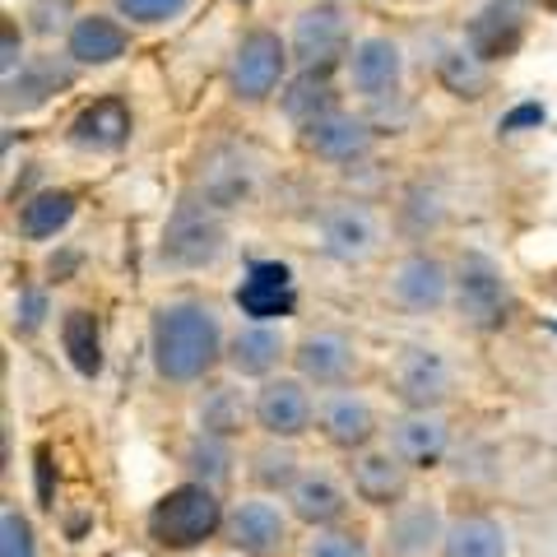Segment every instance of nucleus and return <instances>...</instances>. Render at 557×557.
<instances>
[{"mask_svg": "<svg viewBox=\"0 0 557 557\" xmlns=\"http://www.w3.org/2000/svg\"><path fill=\"white\" fill-rule=\"evenodd\" d=\"M182 469L186 479L209 483V487H228L233 483V469H237V446L233 437H219V432H190L186 446H182Z\"/></svg>", "mask_w": 557, "mask_h": 557, "instance_id": "nucleus-28", "label": "nucleus"}, {"mask_svg": "<svg viewBox=\"0 0 557 557\" xmlns=\"http://www.w3.org/2000/svg\"><path fill=\"white\" fill-rule=\"evenodd\" d=\"M61 354L65 362L75 368V376L84 381H98L102 376V325L94 311H84V307H70L65 317H61Z\"/></svg>", "mask_w": 557, "mask_h": 557, "instance_id": "nucleus-29", "label": "nucleus"}, {"mask_svg": "<svg viewBox=\"0 0 557 557\" xmlns=\"http://www.w3.org/2000/svg\"><path fill=\"white\" fill-rule=\"evenodd\" d=\"M344 75L348 89H354L362 102H386L399 94L405 84V47L391 33H368V38H354L344 57Z\"/></svg>", "mask_w": 557, "mask_h": 557, "instance_id": "nucleus-12", "label": "nucleus"}, {"mask_svg": "<svg viewBox=\"0 0 557 557\" xmlns=\"http://www.w3.org/2000/svg\"><path fill=\"white\" fill-rule=\"evenodd\" d=\"M446 525L437 497H405L381 525V557H442Z\"/></svg>", "mask_w": 557, "mask_h": 557, "instance_id": "nucleus-13", "label": "nucleus"}, {"mask_svg": "<svg viewBox=\"0 0 557 557\" xmlns=\"http://www.w3.org/2000/svg\"><path fill=\"white\" fill-rule=\"evenodd\" d=\"M348 14L335 5V0H317L293 14V28H288V51H293V65L298 70H330L339 57H348Z\"/></svg>", "mask_w": 557, "mask_h": 557, "instance_id": "nucleus-10", "label": "nucleus"}, {"mask_svg": "<svg viewBox=\"0 0 557 557\" xmlns=\"http://www.w3.org/2000/svg\"><path fill=\"white\" fill-rule=\"evenodd\" d=\"M442 557H511V534L493 516H456L446 525Z\"/></svg>", "mask_w": 557, "mask_h": 557, "instance_id": "nucleus-30", "label": "nucleus"}, {"mask_svg": "<svg viewBox=\"0 0 557 557\" xmlns=\"http://www.w3.org/2000/svg\"><path fill=\"white\" fill-rule=\"evenodd\" d=\"M247 423H256V399H247L242 381H214L205 386V395L196 399V428L200 432H219V437H242Z\"/></svg>", "mask_w": 557, "mask_h": 557, "instance_id": "nucleus-26", "label": "nucleus"}, {"mask_svg": "<svg viewBox=\"0 0 557 557\" xmlns=\"http://www.w3.org/2000/svg\"><path fill=\"white\" fill-rule=\"evenodd\" d=\"M51 317V298H47V288H20V298H14V335H38V330L47 325Z\"/></svg>", "mask_w": 557, "mask_h": 557, "instance_id": "nucleus-38", "label": "nucleus"}, {"mask_svg": "<svg viewBox=\"0 0 557 557\" xmlns=\"http://www.w3.org/2000/svg\"><path fill=\"white\" fill-rule=\"evenodd\" d=\"M28 65V51H24V24L5 14V24H0V79H14L20 70Z\"/></svg>", "mask_w": 557, "mask_h": 557, "instance_id": "nucleus-39", "label": "nucleus"}, {"mask_svg": "<svg viewBox=\"0 0 557 557\" xmlns=\"http://www.w3.org/2000/svg\"><path fill=\"white\" fill-rule=\"evenodd\" d=\"M65 57L79 70H108L131 51V24L116 10H84L65 33Z\"/></svg>", "mask_w": 557, "mask_h": 557, "instance_id": "nucleus-16", "label": "nucleus"}, {"mask_svg": "<svg viewBox=\"0 0 557 557\" xmlns=\"http://www.w3.org/2000/svg\"><path fill=\"white\" fill-rule=\"evenodd\" d=\"M391 450L409 469H437L450 450V418L442 409H405L391 418Z\"/></svg>", "mask_w": 557, "mask_h": 557, "instance_id": "nucleus-23", "label": "nucleus"}, {"mask_svg": "<svg viewBox=\"0 0 557 557\" xmlns=\"http://www.w3.org/2000/svg\"><path fill=\"white\" fill-rule=\"evenodd\" d=\"M456 307H460V317L469 325L483 330V335L511 325L516 288H511L507 270H502L493 256H483V251H465L456 260Z\"/></svg>", "mask_w": 557, "mask_h": 557, "instance_id": "nucleus-6", "label": "nucleus"}, {"mask_svg": "<svg viewBox=\"0 0 557 557\" xmlns=\"http://www.w3.org/2000/svg\"><path fill=\"white\" fill-rule=\"evenodd\" d=\"M223 539L242 557H284L293 539V511L270 502V493H251L223 516Z\"/></svg>", "mask_w": 557, "mask_h": 557, "instance_id": "nucleus-9", "label": "nucleus"}, {"mask_svg": "<svg viewBox=\"0 0 557 557\" xmlns=\"http://www.w3.org/2000/svg\"><path fill=\"white\" fill-rule=\"evenodd\" d=\"M131 135H135L131 102L116 98V94H102V98L89 102V108H79L75 116H70L65 145L79 149V153H98V159H108V153H121L131 145Z\"/></svg>", "mask_w": 557, "mask_h": 557, "instance_id": "nucleus-15", "label": "nucleus"}, {"mask_svg": "<svg viewBox=\"0 0 557 557\" xmlns=\"http://www.w3.org/2000/svg\"><path fill=\"white\" fill-rule=\"evenodd\" d=\"M437 79L456 98H483L487 89V70L474 47H450L446 57H437Z\"/></svg>", "mask_w": 557, "mask_h": 557, "instance_id": "nucleus-33", "label": "nucleus"}, {"mask_svg": "<svg viewBox=\"0 0 557 557\" xmlns=\"http://www.w3.org/2000/svg\"><path fill=\"white\" fill-rule=\"evenodd\" d=\"M260 182H265V163H260V153L247 149V145H233V139H223V145H209L196 163V190L219 205L223 214L228 209H242L260 196Z\"/></svg>", "mask_w": 557, "mask_h": 557, "instance_id": "nucleus-7", "label": "nucleus"}, {"mask_svg": "<svg viewBox=\"0 0 557 557\" xmlns=\"http://www.w3.org/2000/svg\"><path fill=\"white\" fill-rule=\"evenodd\" d=\"M284 497H288L293 520L307 530L344 525V516H348V487L339 483V474H330L325 465H302V474L293 479Z\"/></svg>", "mask_w": 557, "mask_h": 557, "instance_id": "nucleus-24", "label": "nucleus"}, {"mask_svg": "<svg viewBox=\"0 0 557 557\" xmlns=\"http://www.w3.org/2000/svg\"><path fill=\"white\" fill-rule=\"evenodd\" d=\"M317 251L335 265H372L386 251V219L368 200H330L317 214Z\"/></svg>", "mask_w": 557, "mask_h": 557, "instance_id": "nucleus-5", "label": "nucleus"}, {"mask_svg": "<svg viewBox=\"0 0 557 557\" xmlns=\"http://www.w3.org/2000/svg\"><path fill=\"white\" fill-rule=\"evenodd\" d=\"M190 5H196V0H112V10L131 28H168V24H177Z\"/></svg>", "mask_w": 557, "mask_h": 557, "instance_id": "nucleus-34", "label": "nucleus"}, {"mask_svg": "<svg viewBox=\"0 0 557 557\" xmlns=\"http://www.w3.org/2000/svg\"><path fill=\"white\" fill-rule=\"evenodd\" d=\"M539 121H544V108H539V102H525V108L502 116V131H525V126H539Z\"/></svg>", "mask_w": 557, "mask_h": 557, "instance_id": "nucleus-40", "label": "nucleus"}, {"mask_svg": "<svg viewBox=\"0 0 557 557\" xmlns=\"http://www.w3.org/2000/svg\"><path fill=\"white\" fill-rule=\"evenodd\" d=\"M386 298L399 311H409V317H432V311L456 302V265H446L432 251L399 256L386 278Z\"/></svg>", "mask_w": 557, "mask_h": 557, "instance_id": "nucleus-8", "label": "nucleus"}, {"mask_svg": "<svg viewBox=\"0 0 557 557\" xmlns=\"http://www.w3.org/2000/svg\"><path fill=\"white\" fill-rule=\"evenodd\" d=\"M293 368H298L302 381H311V386H348V376L358 372V344L344 335V330H307V335L293 344Z\"/></svg>", "mask_w": 557, "mask_h": 557, "instance_id": "nucleus-20", "label": "nucleus"}, {"mask_svg": "<svg viewBox=\"0 0 557 557\" xmlns=\"http://www.w3.org/2000/svg\"><path fill=\"white\" fill-rule=\"evenodd\" d=\"M391 391L405 409H442L450 391H456V372L450 358L432 344H409L399 348L395 368H391Z\"/></svg>", "mask_w": 557, "mask_h": 557, "instance_id": "nucleus-11", "label": "nucleus"}, {"mask_svg": "<svg viewBox=\"0 0 557 557\" xmlns=\"http://www.w3.org/2000/svg\"><path fill=\"white\" fill-rule=\"evenodd\" d=\"M228 354L223 317L205 298H168L149 317V358L153 376L168 386H200Z\"/></svg>", "mask_w": 557, "mask_h": 557, "instance_id": "nucleus-1", "label": "nucleus"}, {"mask_svg": "<svg viewBox=\"0 0 557 557\" xmlns=\"http://www.w3.org/2000/svg\"><path fill=\"white\" fill-rule=\"evenodd\" d=\"M284 358H293V344L284 335V325L274 321H247L228 335V354H223V368L237 381H270L284 368Z\"/></svg>", "mask_w": 557, "mask_h": 557, "instance_id": "nucleus-19", "label": "nucleus"}, {"mask_svg": "<svg viewBox=\"0 0 557 557\" xmlns=\"http://www.w3.org/2000/svg\"><path fill=\"white\" fill-rule=\"evenodd\" d=\"M298 474H302V456L284 437H265L247 450V479L256 493H288Z\"/></svg>", "mask_w": 557, "mask_h": 557, "instance_id": "nucleus-31", "label": "nucleus"}, {"mask_svg": "<svg viewBox=\"0 0 557 557\" xmlns=\"http://www.w3.org/2000/svg\"><path fill=\"white\" fill-rule=\"evenodd\" d=\"M24 28L38 33V38H65L70 24H75V10H70V0H33L24 10Z\"/></svg>", "mask_w": 557, "mask_h": 557, "instance_id": "nucleus-36", "label": "nucleus"}, {"mask_svg": "<svg viewBox=\"0 0 557 557\" xmlns=\"http://www.w3.org/2000/svg\"><path fill=\"white\" fill-rule=\"evenodd\" d=\"M317 428H321V437L335 446V450H362V446H372L376 442V432H381V418L372 409V399L362 395V391H348V386H335L321 405H317Z\"/></svg>", "mask_w": 557, "mask_h": 557, "instance_id": "nucleus-21", "label": "nucleus"}, {"mask_svg": "<svg viewBox=\"0 0 557 557\" xmlns=\"http://www.w3.org/2000/svg\"><path fill=\"white\" fill-rule=\"evenodd\" d=\"M0 557H38V539L20 507L0 511Z\"/></svg>", "mask_w": 557, "mask_h": 557, "instance_id": "nucleus-37", "label": "nucleus"}, {"mask_svg": "<svg viewBox=\"0 0 557 557\" xmlns=\"http://www.w3.org/2000/svg\"><path fill=\"white\" fill-rule=\"evenodd\" d=\"M79 75V65L61 51H42V57H28V65L20 70L14 79H0L5 84V116H24V112H38L47 108L61 89H70Z\"/></svg>", "mask_w": 557, "mask_h": 557, "instance_id": "nucleus-22", "label": "nucleus"}, {"mask_svg": "<svg viewBox=\"0 0 557 557\" xmlns=\"http://www.w3.org/2000/svg\"><path fill=\"white\" fill-rule=\"evenodd\" d=\"M288 65H293L288 38H278V28L251 24L228 51V70H223L228 98L242 102V108H260V102H270L274 94H284Z\"/></svg>", "mask_w": 557, "mask_h": 557, "instance_id": "nucleus-4", "label": "nucleus"}, {"mask_svg": "<svg viewBox=\"0 0 557 557\" xmlns=\"http://www.w3.org/2000/svg\"><path fill=\"white\" fill-rule=\"evenodd\" d=\"M256 399V432L260 437H284L298 442L317 423V399H311V381L302 376H270L260 381Z\"/></svg>", "mask_w": 557, "mask_h": 557, "instance_id": "nucleus-14", "label": "nucleus"}, {"mask_svg": "<svg viewBox=\"0 0 557 557\" xmlns=\"http://www.w3.org/2000/svg\"><path fill=\"white\" fill-rule=\"evenodd\" d=\"M223 516H228V507L219 502V487L186 479L177 487H168L149 507L145 534L168 553H190L223 534Z\"/></svg>", "mask_w": 557, "mask_h": 557, "instance_id": "nucleus-3", "label": "nucleus"}, {"mask_svg": "<svg viewBox=\"0 0 557 557\" xmlns=\"http://www.w3.org/2000/svg\"><path fill=\"white\" fill-rule=\"evenodd\" d=\"M237 307L247 321H284L298 307V284L284 260H251L237 284Z\"/></svg>", "mask_w": 557, "mask_h": 557, "instance_id": "nucleus-25", "label": "nucleus"}, {"mask_svg": "<svg viewBox=\"0 0 557 557\" xmlns=\"http://www.w3.org/2000/svg\"><path fill=\"white\" fill-rule=\"evenodd\" d=\"M302 557H372V544L362 530H348V525H330V530H317Z\"/></svg>", "mask_w": 557, "mask_h": 557, "instance_id": "nucleus-35", "label": "nucleus"}, {"mask_svg": "<svg viewBox=\"0 0 557 557\" xmlns=\"http://www.w3.org/2000/svg\"><path fill=\"white\" fill-rule=\"evenodd\" d=\"M298 139H302V149L311 153V159H321L330 168H354V163H362L372 153L376 135L368 126V116H354V112L335 108V112L317 116L311 126H302Z\"/></svg>", "mask_w": 557, "mask_h": 557, "instance_id": "nucleus-17", "label": "nucleus"}, {"mask_svg": "<svg viewBox=\"0 0 557 557\" xmlns=\"http://www.w3.org/2000/svg\"><path fill=\"white\" fill-rule=\"evenodd\" d=\"M75 214H79L75 190L47 186V190H38V196L20 200V219H14V228H20L24 242H51V237H61L70 223H75Z\"/></svg>", "mask_w": 557, "mask_h": 557, "instance_id": "nucleus-27", "label": "nucleus"}, {"mask_svg": "<svg viewBox=\"0 0 557 557\" xmlns=\"http://www.w3.org/2000/svg\"><path fill=\"white\" fill-rule=\"evenodd\" d=\"M278 108H284V116L293 121V126H311L317 116L335 112V89H330L325 70H302L293 84H284V94H278Z\"/></svg>", "mask_w": 557, "mask_h": 557, "instance_id": "nucleus-32", "label": "nucleus"}, {"mask_svg": "<svg viewBox=\"0 0 557 557\" xmlns=\"http://www.w3.org/2000/svg\"><path fill=\"white\" fill-rule=\"evenodd\" d=\"M228 247H233L228 214L219 205H209L196 186L182 190L159 237V270H172V274L214 270L228 256Z\"/></svg>", "mask_w": 557, "mask_h": 557, "instance_id": "nucleus-2", "label": "nucleus"}, {"mask_svg": "<svg viewBox=\"0 0 557 557\" xmlns=\"http://www.w3.org/2000/svg\"><path fill=\"white\" fill-rule=\"evenodd\" d=\"M409 474L413 469L395 456L391 446H362L354 450L348 460V483H354V497L362 507H376V511H391L409 497Z\"/></svg>", "mask_w": 557, "mask_h": 557, "instance_id": "nucleus-18", "label": "nucleus"}]
</instances>
